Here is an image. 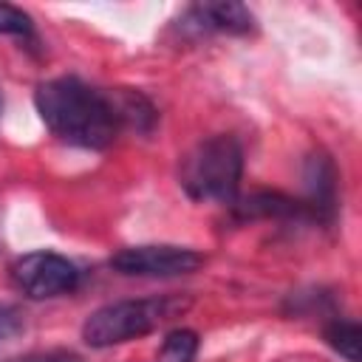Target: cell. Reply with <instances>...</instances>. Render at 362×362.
I'll list each match as a JSON object with an SVG mask.
<instances>
[{
  "label": "cell",
  "instance_id": "cell-7",
  "mask_svg": "<svg viewBox=\"0 0 362 362\" xmlns=\"http://www.w3.org/2000/svg\"><path fill=\"white\" fill-rule=\"evenodd\" d=\"M305 189L308 198L303 204L308 206L311 221L331 223L337 212V170L328 156L317 153L305 161Z\"/></svg>",
  "mask_w": 362,
  "mask_h": 362
},
{
  "label": "cell",
  "instance_id": "cell-6",
  "mask_svg": "<svg viewBox=\"0 0 362 362\" xmlns=\"http://www.w3.org/2000/svg\"><path fill=\"white\" fill-rule=\"evenodd\" d=\"M181 28H189L195 34H249L255 28V17L243 3H198L187 8V14L178 20Z\"/></svg>",
  "mask_w": 362,
  "mask_h": 362
},
{
  "label": "cell",
  "instance_id": "cell-8",
  "mask_svg": "<svg viewBox=\"0 0 362 362\" xmlns=\"http://www.w3.org/2000/svg\"><path fill=\"white\" fill-rule=\"evenodd\" d=\"M235 215L240 221H257V218H311L308 215V206L303 201H294L283 192H269V189H260V192H252L246 198H238L232 204Z\"/></svg>",
  "mask_w": 362,
  "mask_h": 362
},
{
  "label": "cell",
  "instance_id": "cell-1",
  "mask_svg": "<svg viewBox=\"0 0 362 362\" xmlns=\"http://www.w3.org/2000/svg\"><path fill=\"white\" fill-rule=\"evenodd\" d=\"M34 105L45 127L57 139L76 147L105 150L124 130L116 105V90L85 85L76 76L42 82L34 93Z\"/></svg>",
  "mask_w": 362,
  "mask_h": 362
},
{
  "label": "cell",
  "instance_id": "cell-13",
  "mask_svg": "<svg viewBox=\"0 0 362 362\" xmlns=\"http://www.w3.org/2000/svg\"><path fill=\"white\" fill-rule=\"evenodd\" d=\"M8 362H82V359L71 351H40V354H28V356L8 359Z\"/></svg>",
  "mask_w": 362,
  "mask_h": 362
},
{
  "label": "cell",
  "instance_id": "cell-5",
  "mask_svg": "<svg viewBox=\"0 0 362 362\" xmlns=\"http://www.w3.org/2000/svg\"><path fill=\"white\" fill-rule=\"evenodd\" d=\"M14 283L17 288L31 297V300H45V297H59V294H68L79 286V269L57 255V252H31V255H23L14 269Z\"/></svg>",
  "mask_w": 362,
  "mask_h": 362
},
{
  "label": "cell",
  "instance_id": "cell-2",
  "mask_svg": "<svg viewBox=\"0 0 362 362\" xmlns=\"http://www.w3.org/2000/svg\"><path fill=\"white\" fill-rule=\"evenodd\" d=\"M243 173V150L235 136H212L195 144L181 161V187L192 201L235 204Z\"/></svg>",
  "mask_w": 362,
  "mask_h": 362
},
{
  "label": "cell",
  "instance_id": "cell-9",
  "mask_svg": "<svg viewBox=\"0 0 362 362\" xmlns=\"http://www.w3.org/2000/svg\"><path fill=\"white\" fill-rule=\"evenodd\" d=\"M325 339L328 345L345 356L348 362H359V345H362V328L354 320H334L325 328Z\"/></svg>",
  "mask_w": 362,
  "mask_h": 362
},
{
  "label": "cell",
  "instance_id": "cell-4",
  "mask_svg": "<svg viewBox=\"0 0 362 362\" xmlns=\"http://www.w3.org/2000/svg\"><path fill=\"white\" fill-rule=\"evenodd\" d=\"M110 266L127 277H181L204 266V255L187 246H130L110 257Z\"/></svg>",
  "mask_w": 362,
  "mask_h": 362
},
{
  "label": "cell",
  "instance_id": "cell-12",
  "mask_svg": "<svg viewBox=\"0 0 362 362\" xmlns=\"http://www.w3.org/2000/svg\"><path fill=\"white\" fill-rule=\"evenodd\" d=\"M23 331V314L17 305H8V303H0V342L3 339H11L14 334Z\"/></svg>",
  "mask_w": 362,
  "mask_h": 362
},
{
  "label": "cell",
  "instance_id": "cell-3",
  "mask_svg": "<svg viewBox=\"0 0 362 362\" xmlns=\"http://www.w3.org/2000/svg\"><path fill=\"white\" fill-rule=\"evenodd\" d=\"M173 311V303L167 297H147V300H119L96 308L85 325L82 339L90 348H110L130 339H139L150 331H156Z\"/></svg>",
  "mask_w": 362,
  "mask_h": 362
},
{
  "label": "cell",
  "instance_id": "cell-11",
  "mask_svg": "<svg viewBox=\"0 0 362 362\" xmlns=\"http://www.w3.org/2000/svg\"><path fill=\"white\" fill-rule=\"evenodd\" d=\"M0 34H31V17L8 3H0Z\"/></svg>",
  "mask_w": 362,
  "mask_h": 362
},
{
  "label": "cell",
  "instance_id": "cell-10",
  "mask_svg": "<svg viewBox=\"0 0 362 362\" xmlns=\"http://www.w3.org/2000/svg\"><path fill=\"white\" fill-rule=\"evenodd\" d=\"M198 354V334L189 328H175L161 345V362H192Z\"/></svg>",
  "mask_w": 362,
  "mask_h": 362
}]
</instances>
